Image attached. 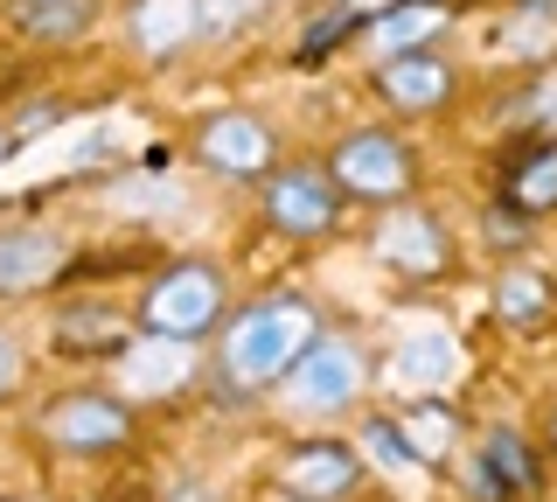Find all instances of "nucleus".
I'll return each instance as SVG.
<instances>
[{
    "label": "nucleus",
    "mask_w": 557,
    "mask_h": 502,
    "mask_svg": "<svg viewBox=\"0 0 557 502\" xmlns=\"http://www.w3.org/2000/svg\"><path fill=\"white\" fill-rule=\"evenodd\" d=\"M362 446H370L376 461L405 467V475H418V467H425V461L411 454V440H405V426H397V419H362Z\"/></svg>",
    "instance_id": "412c9836"
},
{
    "label": "nucleus",
    "mask_w": 557,
    "mask_h": 502,
    "mask_svg": "<svg viewBox=\"0 0 557 502\" xmlns=\"http://www.w3.org/2000/svg\"><path fill=\"white\" fill-rule=\"evenodd\" d=\"M342 8H356V14H362V8H376V0H342ZM383 8H391V0H383Z\"/></svg>",
    "instance_id": "a878e982"
},
{
    "label": "nucleus",
    "mask_w": 557,
    "mask_h": 502,
    "mask_svg": "<svg viewBox=\"0 0 557 502\" xmlns=\"http://www.w3.org/2000/svg\"><path fill=\"white\" fill-rule=\"evenodd\" d=\"M8 22L28 42H84L98 22V0H8Z\"/></svg>",
    "instance_id": "f8f14e48"
},
{
    "label": "nucleus",
    "mask_w": 557,
    "mask_h": 502,
    "mask_svg": "<svg viewBox=\"0 0 557 502\" xmlns=\"http://www.w3.org/2000/svg\"><path fill=\"white\" fill-rule=\"evenodd\" d=\"M550 307H557V286H550L536 266H509V272L495 280V315L509 321V328H544Z\"/></svg>",
    "instance_id": "4468645a"
},
{
    "label": "nucleus",
    "mask_w": 557,
    "mask_h": 502,
    "mask_svg": "<svg viewBox=\"0 0 557 502\" xmlns=\"http://www.w3.org/2000/svg\"><path fill=\"white\" fill-rule=\"evenodd\" d=\"M391 363H397V377H405L411 391H446L453 370H460V342H453L446 328H411Z\"/></svg>",
    "instance_id": "ddd939ff"
},
{
    "label": "nucleus",
    "mask_w": 557,
    "mask_h": 502,
    "mask_svg": "<svg viewBox=\"0 0 557 502\" xmlns=\"http://www.w3.org/2000/svg\"><path fill=\"white\" fill-rule=\"evenodd\" d=\"M119 342H126V321L112 315V307H70V315H57V350L63 356H112Z\"/></svg>",
    "instance_id": "dca6fc26"
},
{
    "label": "nucleus",
    "mask_w": 557,
    "mask_h": 502,
    "mask_svg": "<svg viewBox=\"0 0 557 502\" xmlns=\"http://www.w3.org/2000/svg\"><path fill=\"white\" fill-rule=\"evenodd\" d=\"M356 22H362V14H356V8H335V14H313V22H307V36H300V57L313 63V57H321V49H327V42H342V36H356Z\"/></svg>",
    "instance_id": "4be33fe9"
},
{
    "label": "nucleus",
    "mask_w": 557,
    "mask_h": 502,
    "mask_svg": "<svg viewBox=\"0 0 557 502\" xmlns=\"http://www.w3.org/2000/svg\"><path fill=\"white\" fill-rule=\"evenodd\" d=\"M196 154L216 175H237V182H265L272 175V161H278V140H272V126L265 119H251V112H216L202 126V140Z\"/></svg>",
    "instance_id": "6e6552de"
},
{
    "label": "nucleus",
    "mask_w": 557,
    "mask_h": 502,
    "mask_svg": "<svg viewBox=\"0 0 557 502\" xmlns=\"http://www.w3.org/2000/svg\"><path fill=\"white\" fill-rule=\"evenodd\" d=\"M188 377H196V350H188V342L147 335V350L126 356V391H182Z\"/></svg>",
    "instance_id": "2eb2a0df"
},
{
    "label": "nucleus",
    "mask_w": 557,
    "mask_h": 502,
    "mask_svg": "<svg viewBox=\"0 0 557 502\" xmlns=\"http://www.w3.org/2000/svg\"><path fill=\"white\" fill-rule=\"evenodd\" d=\"M502 203H516L522 217H536V210H557V147L530 154V161L516 168V182H509V196H502Z\"/></svg>",
    "instance_id": "6ab92c4d"
},
{
    "label": "nucleus",
    "mask_w": 557,
    "mask_h": 502,
    "mask_svg": "<svg viewBox=\"0 0 557 502\" xmlns=\"http://www.w3.org/2000/svg\"><path fill=\"white\" fill-rule=\"evenodd\" d=\"M446 28V8L432 0H405V8H383L376 14V49L383 57H405V49H432V36Z\"/></svg>",
    "instance_id": "a211bd4d"
},
{
    "label": "nucleus",
    "mask_w": 557,
    "mask_h": 502,
    "mask_svg": "<svg viewBox=\"0 0 557 502\" xmlns=\"http://www.w3.org/2000/svg\"><path fill=\"white\" fill-rule=\"evenodd\" d=\"M342 188L327 168H278V175H265V217L272 231L286 237H327L342 223Z\"/></svg>",
    "instance_id": "423d86ee"
},
{
    "label": "nucleus",
    "mask_w": 557,
    "mask_h": 502,
    "mask_svg": "<svg viewBox=\"0 0 557 502\" xmlns=\"http://www.w3.org/2000/svg\"><path fill=\"white\" fill-rule=\"evenodd\" d=\"M278 489L300 495V502H342V495L362 489V461L342 440H300L278 461Z\"/></svg>",
    "instance_id": "1a4fd4ad"
},
{
    "label": "nucleus",
    "mask_w": 557,
    "mask_h": 502,
    "mask_svg": "<svg viewBox=\"0 0 557 502\" xmlns=\"http://www.w3.org/2000/svg\"><path fill=\"white\" fill-rule=\"evenodd\" d=\"M397 426H405V440H411V454H418V461H440L446 446H453V432H460L446 405H418L411 419H397Z\"/></svg>",
    "instance_id": "aec40b11"
},
{
    "label": "nucleus",
    "mask_w": 557,
    "mask_h": 502,
    "mask_svg": "<svg viewBox=\"0 0 557 502\" xmlns=\"http://www.w3.org/2000/svg\"><path fill=\"white\" fill-rule=\"evenodd\" d=\"M313 335H321L313 301H300V293H265V301L237 307V321L223 328V377L244 384V391L278 384Z\"/></svg>",
    "instance_id": "f257e3e1"
},
{
    "label": "nucleus",
    "mask_w": 557,
    "mask_h": 502,
    "mask_svg": "<svg viewBox=\"0 0 557 502\" xmlns=\"http://www.w3.org/2000/svg\"><path fill=\"white\" fill-rule=\"evenodd\" d=\"M376 98L391 112H440L446 98H453V63L440 57V49H405V57H383V71H376Z\"/></svg>",
    "instance_id": "9d476101"
},
{
    "label": "nucleus",
    "mask_w": 557,
    "mask_h": 502,
    "mask_svg": "<svg viewBox=\"0 0 557 502\" xmlns=\"http://www.w3.org/2000/svg\"><path fill=\"white\" fill-rule=\"evenodd\" d=\"M223 307H231L223 272L209 266V258H182V266H168L161 280L147 286V301H139V328L161 335V342H202L209 328L223 321Z\"/></svg>",
    "instance_id": "f03ea898"
},
{
    "label": "nucleus",
    "mask_w": 557,
    "mask_h": 502,
    "mask_svg": "<svg viewBox=\"0 0 557 502\" xmlns=\"http://www.w3.org/2000/svg\"><path fill=\"white\" fill-rule=\"evenodd\" d=\"M370 384V363L348 335H313L300 356H293V370L278 377V397H286L293 412H307V419H335L348 412Z\"/></svg>",
    "instance_id": "20e7f679"
},
{
    "label": "nucleus",
    "mask_w": 557,
    "mask_h": 502,
    "mask_svg": "<svg viewBox=\"0 0 557 502\" xmlns=\"http://www.w3.org/2000/svg\"><path fill=\"white\" fill-rule=\"evenodd\" d=\"M42 440L63 454H112L133 440V412L112 391H63L42 405Z\"/></svg>",
    "instance_id": "39448f33"
},
{
    "label": "nucleus",
    "mask_w": 557,
    "mask_h": 502,
    "mask_svg": "<svg viewBox=\"0 0 557 502\" xmlns=\"http://www.w3.org/2000/svg\"><path fill=\"white\" fill-rule=\"evenodd\" d=\"M63 237L35 223H0V293H35L63 272Z\"/></svg>",
    "instance_id": "9b49d317"
},
{
    "label": "nucleus",
    "mask_w": 557,
    "mask_h": 502,
    "mask_svg": "<svg viewBox=\"0 0 557 502\" xmlns=\"http://www.w3.org/2000/svg\"><path fill=\"white\" fill-rule=\"evenodd\" d=\"M376 258L397 272V280H440L453 266V237L446 223L432 210H418V203H391L376 223Z\"/></svg>",
    "instance_id": "0eeeda50"
},
{
    "label": "nucleus",
    "mask_w": 557,
    "mask_h": 502,
    "mask_svg": "<svg viewBox=\"0 0 557 502\" xmlns=\"http://www.w3.org/2000/svg\"><path fill=\"white\" fill-rule=\"evenodd\" d=\"M244 0H196V36H231Z\"/></svg>",
    "instance_id": "b1692460"
},
{
    "label": "nucleus",
    "mask_w": 557,
    "mask_h": 502,
    "mask_svg": "<svg viewBox=\"0 0 557 502\" xmlns=\"http://www.w3.org/2000/svg\"><path fill=\"white\" fill-rule=\"evenodd\" d=\"M22 384V350H14V335H0V397Z\"/></svg>",
    "instance_id": "393cba45"
},
{
    "label": "nucleus",
    "mask_w": 557,
    "mask_h": 502,
    "mask_svg": "<svg viewBox=\"0 0 557 502\" xmlns=\"http://www.w3.org/2000/svg\"><path fill=\"white\" fill-rule=\"evenodd\" d=\"M133 36H139L147 57H174V49L196 36V0H139Z\"/></svg>",
    "instance_id": "f3484780"
},
{
    "label": "nucleus",
    "mask_w": 557,
    "mask_h": 502,
    "mask_svg": "<svg viewBox=\"0 0 557 502\" xmlns=\"http://www.w3.org/2000/svg\"><path fill=\"white\" fill-rule=\"evenodd\" d=\"M481 231H487V245H522V231H530V217H522L516 203H495Z\"/></svg>",
    "instance_id": "5701e85b"
},
{
    "label": "nucleus",
    "mask_w": 557,
    "mask_h": 502,
    "mask_svg": "<svg viewBox=\"0 0 557 502\" xmlns=\"http://www.w3.org/2000/svg\"><path fill=\"white\" fill-rule=\"evenodd\" d=\"M550 446H557V412H550Z\"/></svg>",
    "instance_id": "bb28decb"
},
{
    "label": "nucleus",
    "mask_w": 557,
    "mask_h": 502,
    "mask_svg": "<svg viewBox=\"0 0 557 502\" xmlns=\"http://www.w3.org/2000/svg\"><path fill=\"white\" fill-rule=\"evenodd\" d=\"M327 175H335V188L348 203H376V210H391V203H411L418 161H411V147L397 140L391 126H356V133L335 140Z\"/></svg>",
    "instance_id": "7ed1b4c3"
}]
</instances>
